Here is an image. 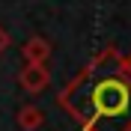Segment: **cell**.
<instances>
[{"label": "cell", "mask_w": 131, "mask_h": 131, "mask_svg": "<svg viewBox=\"0 0 131 131\" xmlns=\"http://www.w3.org/2000/svg\"><path fill=\"white\" fill-rule=\"evenodd\" d=\"M81 131H131V69L125 54L101 48L57 95Z\"/></svg>", "instance_id": "6da1fadb"}, {"label": "cell", "mask_w": 131, "mask_h": 131, "mask_svg": "<svg viewBox=\"0 0 131 131\" xmlns=\"http://www.w3.org/2000/svg\"><path fill=\"white\" fill-rule=\"evenodd\" d=\"M18 86L27 95H39L51 86V69L48 63H24V69L18 72Z\"/></svg>", "instance_id": "7a4b0ae2"}, {"label": "cell", "mask_w": 131, "mask_h": 131, "mask_svg": "<svg viewBox=\"0 0 131 131\" xmlns=\"http://www.w3.org/2000/svg\"><path fill=\"white\" fill-rule=\"evenodd\" d=\"M51 54H54V48H51V42L45 39V36H30V39L21 45L24 63H48Z\"/></svg>", "instance_id": "3957f363"}, {"label": "cell", "mask_w": 131, "mask_h": 131, "mask_svg": "<svg viewBox=\"0 0 131 131\" xmlns=\"http://www.w3.org/2000/svg\"><path fill=\"white\" fill-rule=\"evenodd\" d=\"M15 125H18L21 131H39L42 125H45V113H42V107H39V104H24V107H18Z\"/></svg>", "instance_id": "277c9868"}, {"label": "cell", "mask_w": 131, "mask_h": 131, "mask_svg": "<svg viewBox=\"0 0 131 131\" xmlns=\"http://www.w3.org/2000/svg\"><path fill=\"white\" fill-rule=\"evenodd\" d=\"M6 48H9V33L3 30V27H0V54H3Z\"/></svg>", "instance_id": "5b68a950"}, {"label": "cell", "mask_w": 131, "mask_h": 131, "mask_svg": "<svg viewBox=\"0 0 131 131\" xmlns=\"http://www.w3.org/2000/svg\"><path fill=\"white\" fill-rule=\"evenodd\" d=\"M125 63H128V69H131V54H125Z\"/></svg>", "instance_id": "8992f818"}]
</instances>
